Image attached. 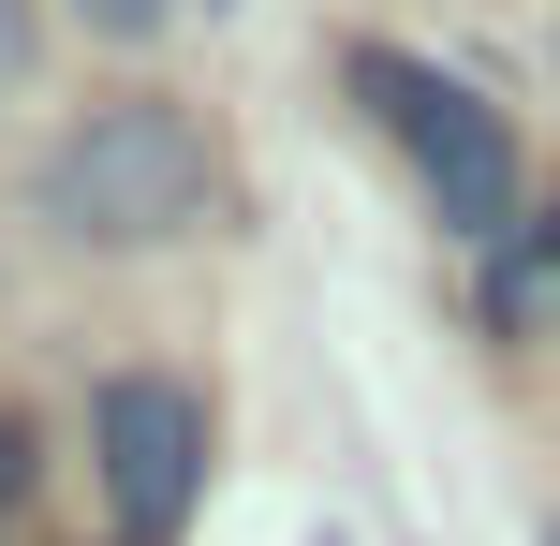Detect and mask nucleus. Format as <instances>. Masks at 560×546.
I'll return each mask as SVG.
<instances>
[{
  "instance_id": "nucleus-6",
  "label": "nucleus",
  "mask_w": 560,
  "mask_h": 546,
  "mask_svg": "<svg viewBox=\"0 0 560 546\" xmlns=\"http://www.w3.org/2000/svg\"><path fill=\"white\" fill-rule=\"evenodd\" d=\"M30 74V0H0V89Z\"/></svg>"
},
{
  "instance_id": "nucleus-5",
  "label": "nucleus",
  "mask_w": 560,
  "mask_h": 546,
  "mask_svg": "<svg viewBox=\"0 0 560 546\" xmlns=\"http://www.w3.org/2000/svg\"><path fill=\"white\" fill-rule=\"evenodd\" d=\"M74 15H89V30H104V45H148V30H163V15H177V0H74Z\"/></svg>"
},
{
  "instance_id": "nucleus-2",
  "label": "nucleus",
  "mask_w": 560,
  "mask_h": 546,
  "mask_svg": "<svg viewBox=\"0 0 560 546\" xmlns=\"http://www.w3.org/2000/svg\"><path fill=\"white\" fill-rule=\"evenodd\" d=\"M354 89L398 118V148H413L443 236H516V133H502L457 74H428V59H398V45H354Z\"/></svg>"
},
{
  "instance_id": "nucleus-3",
  "label": "nucleus",
  "mask_w": 560,
  "mask_h": 546,
  "mask_svg": "<svg viewBox=\"0 0 560 546\" xmlns=\"http://www.w3.org/2000/svg\"><path fill=\"white\" fill-rule=\"evenodd\" d=\"M89 429H104V488H118L133 532H177V518H192V488H207V414L177 399V384H148V370L104 384Z\"/></svg>"
},
{
  "instance_id": "nucleus-1",
  "label": "nucleus",
  "mask_w": 560,
  "mask_h": 546,
  "mask_svg": "<svg viewBox=\"0 0 560 546\" xmlns=\"http://www.w3.org/2000/svg\"><path fill=\"white\" fill-rule=\"evenodd\" d=\"M30 207H45L74 252H148V236L207 222V133L177 104H104L30 163Z\"/></svg>"
},
{
  "instance_id": "nucleus-4",
  "label": "nucleus",
  "mask_w": 560,
  "mask_h": 546,
  "mask_svg": "<svg viewBox=\"0 0 560 546\" xmlns=\"http://www.w3.org/2000/svg\"><path fill=\"white\" fill-rule=\"evenodd\" d=\"M532 295H546V311H560V207H546V222H532V252L502 266V311H532Z\"/></svg>"
},
{
  "instance_id": "nucleus-8",
  "label": "nucleus",
  "mask_w": 560,
  "mask_h": 546,
  "mask_svg": "<svg viewBox=\"0 0 560 546\" xmlns=\"http://www.w3.org/2000/svg\"><path fill=\"white\" fill-rule=\"evenodd\" d=\"M546 546H560V518H546Z\"/></svg>"
},
{
  "instance_id": "nucleus-7",
  "label": "nucleus",
  "mask_w": 560,
  "mask_h": 546,
  "mask_svg": "<svg viewBox=\"0 0 560 546\" xmlns=\"http://www.w3.org/2000/svg\"><path fill=\"white\" fill-rule=\"evenodd\" d=\"M30 488V429H0V502H15Z\"/></svg>"
}]
</instances>
